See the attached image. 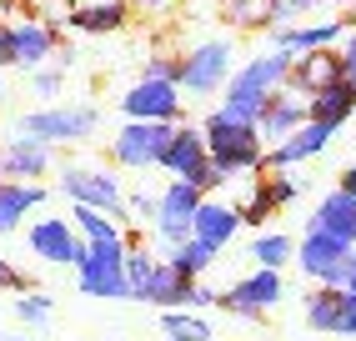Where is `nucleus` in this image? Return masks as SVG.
<instances>
[{
  "mask_svg": "<svg viewBox=\"0 0 356 341\" xmlns=\"http://www.w3.org/2000/svg\"><path fill=\"white\" fill-rule=\"evenodd\" d=\"M206 196L191 186V181H171L165 186V196L156 201V236L165 241V246H181V241H191V216H196V206H201Z\"/></svg>",
  "mask_w": 356,
  "mask_h": 341,
  "instance_id": "nucleus-7",
  "label": "nucleus"
},
{
  "mask_svg": "<svg viewBox=\"0 0 356 341\" xmlns=\"http://www.w3.org/2000/svg\"><path fill=\"white\" fill-rule=\"evenodd\" d=\"M296 261H301V271L331 286V291H341L346 286V261H351V246H341V241H331L321 231H306V241L296 246Z\"/></svg>",
  "mask_w": 356,
  "mask_h": 341,
  "instance_id": "nucleus-8",
  "label": "nucleus"
},
{
  "mask_svg": "<svg viewBox=\"0 0 356 341\" xmlns=\"http://www.w3.org/2000/svg\"><path fill=\"white\" fill-rule=\"evenodd\" d=\"M341 311H346V291L321 286V291L306 296V322H312L316 331H341Z\"/></svg>",
  "mask_w": 356,
  "mask_h": 341,
  "instance_id": "nucleus-25",
  "label": "nucleus"
},
{
  "mask_svg": "<svg viewBox=\"0 0 356 341\" xmlns=\"http://www.w3.org/2000/svg\"><path fill=\"white\" fill-rule=\"evenodd\" d=\"M15 316L26 326H45V322H51V301H45V296H20L15 301Z\"/></svg>",
  "mask_w": 356,
  "mask_h": 341,
  "instance_id": "nucleus-33",
  "label": "nucleus"
},
{
  "mask_svg": "<svg viewBox=\"0 0 356 341\" xmlns=\"http://www.w3.org/2000/svg\"><path fill=\"white\" fill-rule=\"evenodd\" d=\"M60 191L76 206H90V211H115L121 216L126 196H121V186H115V176H106V170H90V166H70L65 176H60Z\"/></svg>",
  "mask_w": 356,
  "mask_h": 341,
  "instance_id": "nucleus-9",
  "label": "nucleus"
},
{
  "mask_svg": "<svg viewBox=\"0 0 356 341\" xmlns=\"http://www.w3.org/2000/svg\"><path fill=\"white\" fill-rule=\"evenodd\" d=\"M221 15L241 31H266L276 26V0H221Z\"/></svg>",
  "mask_w": 356,
  "mask_h": 341,
  "instance_id": "nucleus-26",
  "label": "nucleus"
},
{
  "mask_svg": "<svg viewBox=\"0 0 356 341\" xmlns=\"http://www.w3.org/2000/svg\"><path fill=\"white\" fill-rule=\"evenodd\" d=\"M306 10H316V0H276V20H286V15H306Z\"/></svg>",
  "mask_w": 356,
  "mask_h": 341,
  "instance_id": "nucleus-35",
  "label": "nucleus"
},
{
  "mask_svg": "<svg viewBox=\"0 0 356 341\" xmlns=\"http://www.w3.org/2000/svg\"><path fill=\"white\" fill-rule=\"evenodd\" d=\"M291 241L286 236H281V231H271V236H256V246H251V256H256V266H261V271H281V266H286L291 261Z\"/></svg>",
  "mask_w": 356,
  "mask_h": 341,
  "instance_id": "nucleus-30",
  "label": "nucleus"
},
{
  "mask_svg": "<svg viewBox=\"0 0 356 341\" xmlns=\"http://www.w3.org/2000/svg\"><path fill=\"white\" fill-rule=\"evenodd\" d=\"M0 65H10V26H0Z\"/></svg>",
  "mask_w": 356,
  "mask_h": 341,
  "instance_id": "nucleus-43",
  "label": "nucleus"
},
{
  "mask_svg": "<svg viewBox=\"0 0 356 341\" xmlns=\"http://www.w3.org/2000/svg\"><path fill=\"white\" fill-rule=\"evenodd\" d=\"M301 126H306V95L276 90L271 101H266V111H261V120H256V136H271L281 145V141H286L291 131H301Z\"/></svg>",
  "mask_w": 356,
  "mask_h": 341,
  "instance_id": "nucleus-14",
  "label": "nucleus"
},
{
  "mask_svg": "<svg viewBox=\"0 0 356 341\" xmlns=\"http://www.w3.org/2000/svg\"><path fill=\"white\" fill-rule=\"evenodd\" d=\"M341 291H346V296H356V246H351V261H346V286H341Z\"/></svg>",
  "mask_w": 356,
  "mask_h": 341,
  "instance_id": "nucleus-41",
  "label": "nucleus"
},
{
  "mask_svg": "<svg viewBox=\"0 0 356 341\" xmlns=\"http://www.w3.org/2000/svg\"><path fill=\"white\" fill-rule=\"evenodd\" d=\"M341 56V76H346V86H356V31L346 35V51H337Z\"/></svg>",
  "mask_w": 356,
  "mask_h": 341,
  "instance_id": "nucleus-34",
  "label": "nucleus"
},
{
  "mask_svg": "<svg viewBox=\"0 0 356 341\" xmlns=\"http://www.w3.org/2000/svg\"><path fill=\"white\" fill-rule=\"evenodd\" d=\"M76 281H81L86 296L131 301L126 296V241H115V246H86V256L76 266Z\"/></svg>",
  "mask_w": 356,
  "mask_h": 341,
  "instance_id": "nucleus-3",
  "label": "nucleus"
},
{
  "mask_svg": "<svg viewBox=\"0 0 356 341\" xmlns=\"http://www.w3.org/2000/svg\"><path fill=\"white\" fill-rule=\"evenodd\" d=\"M191 286H196V281H186L171 261H156L151 286H146V301H151V306H165V311H181L186 301H191Z\"/></svg>",
  "mask_w": 356,
  "mask_h": 341,
  "instance_id": "nucleus-22",
  "label": "nucleus"
},
{
  "mask_svg": "<svg viewBox=\"0 0 356 341\" xmlns=\"http://www.w3.org/2000/svg\"><path fill=\"white\" fill-rule=\"evenodd\" d=\"M131 6H140V10H165L171 0H131Z\"/></svg>",
  "mask_w": 356,
  "mask_h": 341,
  "instance_id": "nucleus-44",
  "label": "nucleus"
},
{
  "mask_svg": "<svg viewBox=\"0 0 356 341\" xmlns=\"http://www.w3.org/2000/svg\"><path fill=\"white\" fill-rule=\"evenodd\" d=\"M76 231H81L86 246H115V241H126L121 221H111L106 211H90V206H76Z\"/></svg>",
  "mask_w": 356,
  "mask_h": 341,
  "instance_id": "nucleus-27",
  "label": "nucleus"
},
{
  "mask_svg": "<svg viewBox=\"0 0 356 341\" xmlns=\"http://www.w3.org/2000/svg\"><path fill=\"white\" fill-rule=\"evenodd\" d=\"M351 111H356V86H346V81L326 86V90H316V95H306V120H312V126L337 131V126H346V120H351Z\"/></svg>",
  "mask_w": 356,
  "mask_h": 341,
  "instance_id": "nucleus-15",
  "label": "nucleus"
},
{
  "mask_svg": "<svg viewBox=\"0 0 356 341\" xmlns=\"http://www.w3.org/2000/svg\"><path fill=\"white\" fill-rule=\"evenodd\" d=\"M312 231L341 241V246H356V201L346 191H331V196L316 206V216H312Z\"/></svg>",
  "mask_w": 356,
  "mask_h": 341,
  "instance_id": "nucleus-16",
  "label": "nucleus"
},
{
  "mask_svg": "<svg viewBox=\"0 0 356 341\" xmlns=\"http://www.w3.org/2000/svg\"><path fill=\"white\" fill-rule=\"evenodd\" d=\"M201 141H206V161L221 166L226 176L231 170H261V136H256V126H236V120H226L221 111H211Z\"/></svg>",
  "mask_w": 356,
  "mask_h": 341,
  "instance_id": "nucleus-2",
  "label": "nucleus"
},
{
  "mask_svg": "<svg viewBox=\"0 0 356 341\" xmlns=\"http://www.w3.org/2000/svg\"><path fill=\"white\" fill-rule=\"evenodd\" d=\"M0 286H6V291H26V276H20L6 256H0Z\"/></svg>",
  "mask_w": 356,
  "mask_h": 341,
  "instance_id": "nucleus-36",
  "label": "nucleus"
},
{
  "mask_svg": "<svg viewBox=\"0 0 356 341\" xmlns=\"http://www.w3.org/2000/svg\"><path fill=\"white\" fill-rule=\"evenodd\" d=\"M337 191H346V196L356 201V166H351V170H341V186H337Z\"/></svg>",
  "mask_w": 356,
  "mask_h": 341,
  "instance_id": "nucleus-42",
  "label": "nucleus"
},
{
  "mask_svg": "<svg viewBox=\"0 0 356 341\" xmlns=\"http://www.w3.org/2000/svg\"><path fill=\"white\" fill-rule=\"evenodd\" d=\"M161 166L171 170L176 181H196V176H201V166H206V141H201V131L176 126V136H171V145H165Z\"/></svg>",
  "mask_w": 356,
  "mask_h": 341,
  "instance_id": "nucleus-17",
  "label": "nucleus"
},
{
  "mask_svg": "<svg viewBox=\"0 0 356 341\" xmlns=\"http://www.w3.org/2000/svg\"><path fill=\"white\" fill-rule=\"evenodd\" d=\"M286 70H291V56H286V51L256 56L246 70H236V76L226 81V106H221V116L236 120V126H256L261 111H266V101L286 86Z\"/></svg>",
  "mask_w": 356,
  "mask_h": 341,
  "instance_id": "nucleus-1",
  "label": "nucleus"
},
{
  "mask_svg": "<svg viewBox=\"0 0 356 341\" xmlns=\"http://www.w3.org/2000/svg\"><path fill=\"white\" fill-rule=\"evenodd\" d=\"M341 336H356V296H346V311H341Z\"/></svg>",
  "mask_w": 356,
  "mask_h": 341,
  "instance_id": "nucleus-40",
  "label": "nucleus"
},
{
  "mask_svg": "<svg viewBox=\"0 0 356 341\" xmlns=\"http://www.w3.org/2000/svg\"><path fill=\"white\" fill-rule=\"evenodd\" d=\"M65 6H81V0H65Z\"/></svg>",
  "mask_w": 356,
  "mask_h": 341,
  "instance_id": "nucleus-46",
  "label": "nucleus"
},
{
  "mask_svg": "<svg viewBox=\"0 0 356 341\" xmlns=\"http://www.w3.org/2000/svg\"><path fill=\"white\" fill-rule=\"evenodd\" d=\"M236 226H241V211L226 206V201H201L196 216H191V236L206 241V246H216V251L236 236Z\"/></svg>",
  "mask_w": 356,
  "mask_h": 341,
  "instance_id": "nucleus-20",
  "label": "nucleus"
},
{
  "mask_svg": "<svg viewBox=\"0 0 356 341\" xmlns=\"http://www.w3.org/2000/svg\"><path fill=\"white\" fill-rule=\"evenodd\" d=\"M165 261H171L186 281H196V276L206 271V266L216 261V246H206V241H196V236H191V241H181V246H176L171 256H165Z\"/></svg>",
  "mask_w": 356,
  "mask_h": 341,
  "instance_id": "nucleus-29",
  "label": "nucleus"
},
{
  "mask_svg": "<svg viewBox=\"0 0 356 341\" xmlns=\"http://www.w3.org/2000/svg\"><path fill=\"white\" fill-rule=\"evenodd\" d=\"M121 106H126L131 120H165V126H171L181 116V90L171 81H136L121 95Z\"/></svg>",
  "mask_w": 356,
  "mask_h": 341,
  "instance_id": "nucleus-12",
  "label": "nucleus"
},
{
  "mask_svg": "<svg viewBox=\"0 0 356 341\" xmlns=\"http://www.w3.org/2000/svg\"><path fill=\"white\" fill-rule=\"evenodd\" d=\"M341 31H346L341 20H321V26H291V31H276V51H286V56L331 51V40H337Z\"/></svg>",
  "mask_w": 356,
  "mask_h": 341,
  "instance_id": "nucleus-21",
  "label": "nucleus"
},
{
  "mask_svg": "<svg viewBox=\"0 0 356 341\" xmlns=\"http://www.w3.org/2000/svg\"><path fill=\"white\" fill-rule=\"evenodd\" d=\"M51 51H56V26H45V20H20V26H10V65L35 70Z\"/></svg>",
  "mask_w": 356,
  "mask_h": 341,
  "instance_id": "nucleus-18",
  "label": "nucleus"
},
{
  "mask_svg": "<svg viewBox=\"0 0 356 341\" xmlns=\"http://www.w3.org/2000/svg\"><path fill=\"white\" fill-rule=\"evenodd\" d=\"M216 296H221V291H211V286H201V281H196V286H191V301H186V306H211Z\"/></svg>",
  "mask_w": 356,
  "mask_h": 341,
  "instance_id": "nucleus-39",
  "label": "nucleus"
},
{
  "mask_svg": "<svg viewBox=\"0 0 356 341\" xmlns=\"http://www.w3.org/2000/svg\"><path fill=\"white\" fill-rule=\"evenodd\" d=\"M45 201V191L31 186V181H0V236L20 226V216L35 211Z\"/></svg>",
  "mask_w": 356,
  "mask_h": 341,
  "instance_id": "nucleus-24",
  "label": "nucleus"
},
{
  "mask_svg": "<svg viewBox=\"0 0 356 341\" xmlns=\"http://www.w3.org/2000/svg\"><path fill=\"white\" fill-rule=\"evenodd\" d=\"M45 166H51V145H40L31 136H15L6 151H0V170H6V176H40Z\"/></svg>",
  "mask_w": 356,
  "mask_h": 341,
  "instance_id": "nucleus-23",
  "label": "nucleus"
},
{
  "mask_svg": "<svg viewBox=\"0 0 356 341\" xmlns=\"http://www.w3.org/2000/svg\"><path fill=\"white\" fill-rule=\"evenodd\" d=\"M281 296H286V291H281V271H256L246 281H236L231 291H221L216 301L236 316H246V322H256V316H266Z\"/></svg>",
  "mask_w": 356,
  "mask_h": 341,
  "instance_id": "nucleus-10",
  "label": "nucleus"
},
{
  "mask_svg": "<svg viewBox=\"0 0 356 341\" xmlns=\"http://www.w3.org/2000/svg\"><path fill=\"white\" fill-rule=\"evenodd\" d=\"M326 141H331V131L306 120V126L291 131L271 156H261V166H266V170H286V166H296V161H306V156H321V151H326Z\"/></svg>",
  "mask_w": 356,
  "mask_h": 341,
  "instance_id": "nucleus-19",
  "label": "nucleus"
},
{
  "mask_svg": "<svg viewBox=\"0 0 356 341\" xmlns=\"http://www.w3.org/2000/svg\"><path fill=\"white\" fill-rule=\"evenodd\" d=\"M151 271H156V256H146V251H126V296H131V301H146Z\"/></svg>",
  "mask_w": 356,
  "mask_h": 341,
  "instance_id": "nucleus-31",
  "label": "nucleus"
},
{
  "mask_svg": "<svg viewBox=\"0 0 356 341\" xmlns=\"http://www.w3.org/2000/svg\"><path fill=\"white\" fill-rule=\"evenodd\" d=\"M176 126H165V120H131V126L115 136V161L131 166V170H146V166H161L165 145H171Z\"/></svg>",
  "mask_w": 356,
  "mask_h": 341,
  "instance_id": "nucleus-6",
  "label": "nucleus"
},
{
  "mask_svg": "<svg viewBox=\"0 0 356 341\" xmlns=\"http://www.w3.org/2000/svg\"><path fill=\"white\" fill-rule=\"evenodd\" d=\"M346 81L341 76V56L337 51H312V56H291V70H286V90L296 95H316L326 86Z\"/></svg>",
  "mask_w": 356,
  "mask_h": 341,
  "instance_id": "nucleus-13",
  "label": "nucleus"
},
{
  "mask_svg": "<svg viewBox=\"0 0 356 341\" xmlns=\"http://www.w3.org/2000/svg\"><path fill=\"white\" fill-rule=\"evenodd\" d=\"M231 76V45L226 40H206L196 45L191 56H181V76H176V90H191V95H211L221 90Z\"/></svg>",
  "mask_w": 356,
  "mask_h": 341,
  "instance_id": "nucleus-5",
  "label": "nucleus"
},
{
  "mask_svg": "<svg viewBox=\"0 0 356 341\" xmlns=\"http://www.w3.org/2000/svg\"><path fill=\"white\" fill-rule=\"evenodd\" d=\"M96 106H56V111H35L20 120V136H31L40 145H56V141H86L96 131Z\"/></svg>",
  "mask_w": 356,
  "mask_h": 341,
  "instance_id": "nucleus-4",
  "label": "nucleus"
},
{
  "mask_svg": "<svg viewBox=\"0 0 356 341\" xmlns=\"http://www.w3.org/2000/svg\"><path fill=\"white\" fill-rule=\"evenodd\" d=\"M0 341H31V336H0Z\"/></svg>",
  "mask_w": 356,
  "mask_h": 341,
  "instance_id": "nucleus-45",
  "label": "nucleus"
},
{
  "mask_svg": "<svg viewBox=\"0 0 356 341\" xmlns=\"http://www.w3.org/2000/svg\"><path fill=\"white\" fill-rule=\"evenodd\" d=\"M165 336L171 341H211V326L201 322V316H186V311H165Z\"/></svg>",
  "mask_w": 356,
  "mask_h": 341,
  "instance_id": "nucleus-32",
  "label": "nucleus"
},
{
  "mask_svg": "<svg viewBox=\"0 0 356 341\" xmlns=\"http://www.w3.org/2000/svg\"><path fill=\"white\" fill-rule=\"evenodd\" d=\"M31 251L51 266H81L86 256V241L76 236V226L60 221V216H45V221L31 226Z\"/></svg>",
  "mask_w": 356,
  "mask_h": 341,
  "instance_id": "nucleus-11",
  "label": "nucleus"
},
{
  "mask_svg": "<svg viewBox=\"0 0 356 341\" xmlns=\"http://www.w3.org/2000/svg\"><path fill=\"white\" fill-rule=\"evenodd\" d=\"M131 211H136V221H156V201L151 196H131Z\"/></svg>",
  "mask_w": 356,
  "mask_h": 341,
  "instance_id": "nucleus-38",
  "label": "nucleus"
},
{
  "mask_svg": "<svg viewBox=\"0 0 356 341\" xmlns=\"http://www.w3.org/2000/svg\"><path fill=\"white\" fill-rule=\"evenodd\" d=\"M70 26H76V31H121L126 26V6H121V0H106V6H86V10H76V15H70Z\"/></svg>",
  "mask_w": 356,
  "mask_h": 341,
  "instance_id": "nucleus-28",
  "label": "nucleus"
},
{
  "mask_svg": "<svg viewBox=\"0 0 356 341\" xmlns=\"http://www.w3.org/2000/svg\"><path fill=\"white\" fill-rule=\"evenodd\" d=\"M35 90H40V95H56V90H60V70H40V76H35Z\"/></svg>",
  "mask_w": 356,
  "mask_h": 341,
  "instance_id": "nucleus-37",
  "label": "nucleus"
}]
</instances>
